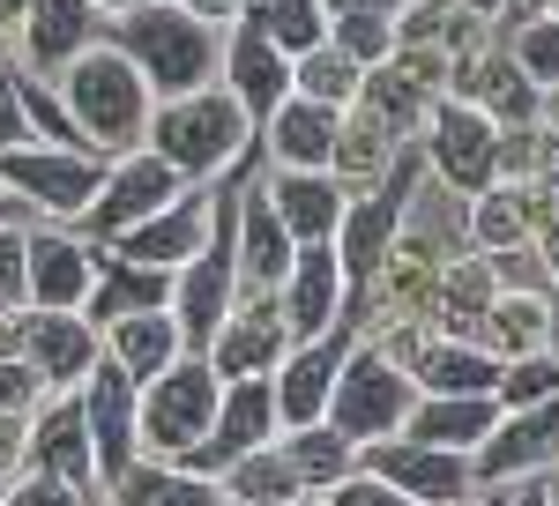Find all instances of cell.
<instances>
[{
	"mask_svg": "<svg viewBox=\"0 0 559 506\" xmlns=\"http://www.w3.org/2000/svg\"><path fill=\"white\" fill-rule=\"evenodd\" d=\"M52 89H60L68 120L83 126V149H90V157L120 165V157H134V149H150L157 89L142 83V68H134L128 52L97 45V52H83V60H75V68H68Z\"/></svg>",
	"mask_w": 559,
	"mask_h": 506,
	"instance_id": "6da1fadb",
	"label": "cell"
},
{
	"mask_svg": "<svg viewBox=\"0 0 559 506\" xmlns=\"http://www.w3.org/2000/svg\"><path fill=\"white\" fill-rule=\"evenodd\" d=\"M105 45L128 52L134 68H142V83L157 89V105L194 97V89H216L210 75H216V60H224V45H216L210 23H194L173 0H150V8H134V15H112V23H105Z\"/></svg>",
	"mask_w": 559,
	"mask_h": 506,
	"instance_id": "7a4b0ae2",
	"label": "cell"
},
{
	"mask_svg": "<svg viewBox=\"0 0 559 506\" xmlns=\"http://www.w3.org/2000/svg\"><path fill=\"white\" fill-rule=\"evenodd\" d=\"M150 149H157L187 186H202V179H216V171L247 165V149H254V120L239 112L231 89H194V97L157 105V120H150Z\"/></svg>",
	"mask_w": 559,
	"mask_h": 506,
	"instance_id": "3957f363",
	"label": "cell"
},
{
	"mask_svg": "<svg viewBox=\"0 0 559 506\" xmlns=\"http://www.w3.org/2000/svg\"><path fill=\"white\" fill-rule=\"evenodd\" d=\"M216 410H224L216 365L210 358H179L165 380L142 387V455H150V462H187L216 432Z\"/></svg>",
	"mask_w": 559,
	"mask_h": 506,
	"instance_id": "277c9868",
	"label": "cell"
},
{
	"mask_svg": "<svg viewBox=\"0 0 559 506\" xmlns=\"http://www.w3.org/2000/svg\"><path fill=\"white\" fill-rule=\"evenodd\" d=\"M411 410H418V380L403 373L388 350H350L344 380H336V402H329V424L350 447H381L388 432L411 424Z\"/></svg>",
	"mask_w": 559,
	"mask_h": 506,
	"instance_id": "5b68a950",
	"label": "cell"
},
{
	"mask_svg": "<svg viewBox=\"0 0 559 506\" xmlns=\"http://www.w3.org/2000/svg\"><path fill=\"white\" fill-rule=\"evenodd\" d=\"M105 157H90V149H8L0 157V186L23 202L31 216H68V224H83L97 209V194H105Z\"/></svg>",
	"mask_w": 559,
	"mask_h": 506,
	"instance_id": "8992f818",
	"label": "cell"
},
{
	"mask_svg": "<svg viewBox=\"0 0 559 506\" xmlns=\"http://www.w3.org/2000/svg\"><path fill=\"white\" fill-rule=\"evenodd\" d=\"M179 194H187V179H179L157 149H134L120 165L105 171V194H97V209L83 216V239L90 246H120L128 231H142L157 209H173Z\"/></svg>",
	"mask_w": 559,
	"mask_h": 506,
	"instance_id": "52a82bcc",
	"label": "cell"
},
{
	"mask_svg": "<svg viewBox=\"0 0 559 506\" xmlns=\"http://www.w3.org/2000/svg\"><path fill=\"white\" fill-rule=\"evenodd\" d=\"M366 477L395 484L411 506H471L477 499V462L471 455H448V447H418V439H381V447H358Z\"/></svg>",
	"mask_w": 559,
	"mask_h": 506,
	"instance_id": "ba28073f",
	"label": "cell"
},
{
	"mask_svg": "<svg viewBox=\"0 0 559 506\" xmlns=\"http://www.w3.org/2000/svg\"><path fill=\"white\" fill-rule=\"evenodd\" d=\"M276 380H231L224 387V410H216V432L187 455L179 469H194V477H231V469L247 462V455H261V447H276Z\"/></svg>",
	"mask_w": 559,
	"mask_h": 506,
	"instance_id": "9c48e42d",
	"label": "cell"
},
{
	"mask_svg": "<svg viewBox=\"0 0 559 506\" xmlns=\"http://www.w3.org/2000/svg\"><path fill=\"white\" fill-rule=\"evenodd\" d=\"M83 418H90V439H97V484H128L142 469V387H134L112 358L90 373L83 387Z\"/></svg>",
	"mask_w": 559,
	"mask_h": 506,
	"instance_id": "30bf717a",
	"label": "cell"
},
{
	"mask_svg": "<svg viewBox=\"0 0 559 506\" xmlns=\"http://www.w3.org/2000/svg\"><path fill=\"white\" fill-rule=\"evenodd\" d=\"M210 231H216V186H187L173 209H157L142 231H128L112 253H120V261H134V268L179 276L187 261H202V253H210Z\"/></svg>",
	"mask_w": 559,
	"mask_h": 506,
	"instance_id": "8fae6325",
	"label": "cell"
},
{
	"mask_svg": "<svg viewBox=\"0 0 559 506\" xmlns=\"http://www.w3.org/2000/svg\"><path fill=\"white\" fill-rule=\"evenodd\" d=\"M344 253L336 246H299V261H292V276H284V291H276V305H284V328H292V350L299 342H329L336 328H350L344 321Z\"/></svg>",
	"mask_w": 559,
	"mask_h": 506,
	"instance_id": "7c38bea8",
	"label": "cell"
},
{
	"mask_svg": "<svg viewBox=\"0 0 559 506\" xmlns=\"http://www.w3.org/2000/svg\"><path fill=\"white\" fill-rule=\"evenodd\" d=\"M224 89L239 97V112L254 126H269L299 97V60H284L254 23H231V38H224Z\"/></svg>",
	"mask_w": 559,
	"mask_h": 506,
	"instance_id": "4fadbf2b",
	"label": "cell"
},
{
	"mask_svg": "<svg viewBox=\"0 0 559 506\" xmlns=\"http://www.w3.org/2000/svg\"><path fill=\"white\" fill-rule=\"evenodd\" d=\"M284 358H292V328H284V305H276V298H247V305L224 321V336L210 342V365H216L224 387H231V380H276Z\"/></svg>",
	"mask_w": 559,
	"mask_h": 506,
	"instance_id": "5bb4252c",
	"label": "cell"
},
{
	"mask_svg": "<svg viewBox=\"0 0 559 506\" xmlns=\"http://www.w3.org/2000/svg\"><path fill=\"white\" fill-rule=\"evenodd\" d=\"M97 261L83 231H31V313H83L97 291Z\"/></svg>",
	"mask_w": 559,
	"mask_h": 506,
	"instance_id": "9a60e30c",
	"label": "cell"
},
{
	"mask_svg": "<svg viewBox=\"0 0 559 506\" xmlns=\"http://www.w3.org/2000/svg\"><path fill=\"white\" fill-rule=\"evenodd\" d=\"M350 365V328H336L329 342H299L276 373V418L284 432H306V424H329V402H336V380Z\"/></svg>",
	"mask_w": 559,
	"mask_h": 506,
	"instance_id": "2e32d148",
	"label": "cell"
},
{
	"mask_svg": "<svg viewBox=\"0 0 559 506\" xmlns=\"http://www.w3.org/2000/svg\"><path fill=\"white\" fill-rule=\"evenodd\" d=\"M537 469H559V395L537 410H508L500 432L477 447V484H522Z\"/></svg>",
	"mask_w": 559,
	"mask_h": 506,
	"instance_id": "e0dca14e",
	"label": "cell"
},
{
	"mask_svg": "<svg viewBox=\"0 0 559 506\" xmlns=\"http://www.w3.org/2000/svg\"><path fill=\"white\" fill-rule=\"evenodd\" d=\"M31 373L45 380V395H83L90 373L105 365V336L83 313H31Z\"/></svg>",
	"mask_w": 559,
	"mask_h": 506,
	"instance_id": "ac0fdd59",
	"label": "cell"
},
{
	"mask_svg": "<svg viewBox=\"0 0 559 506\" xmlns=\"http://www.w3.org/2000/svg\"><path fill=\"white\" fill-rule=\"evenodd\" d=\"M426 149H432V165L448 171L455 186H471V194H485L492 171H500V134H492V120L477 112L471 97L440 105V112L426 120Z\"/></svg>",
	"mask_w": 559,
	"mask_h": 506,
	"instance_id": "d6986e66",
	"label": "cell"
},
{
	"mask_svg": "<svg viewBox=\"0 0 559 506\" xmlns=\"http://www.w3.org/2000/svg\"><path fill=\"white\" fill-rule=\"evenodd\" d=\"M403 209H411V157H403V165L381 179V194L350 202V216H344V239H336V253H344L350 291H358V284H373V268L388 261V239L403 231Z\"/></svg>",
	"mask_w": 559,
	"mask_h": 506,
	"instance_id": "ffe728a7",
	"label": "cell"
},
{
	"mask_svg": "<svg viewBox=\"0 0 559 506\" xmlns=\"http://www.w3.org/2000/svg\"><path fill=\"white\" fill-rule=\"evenodd\" d=\"M15 38H23V68H31V75H68L83 52L105 45V15H97L90 0H38Z\"/></svg>",
	"mask_w": 559,
	"mask_h": 506,
	"instance_id": "44dd1931",
	"label": "cell"
},
{
	"mask_svg": "<svg viewBox=\"0 0 559 506\" xmlns=\"http://www.w3.org/2000/svg\"><path fill=\"white\" fill-rule=\"evenodd\" d=\"M269 202L299 246H336L350 216V186L336 171H269Z\"/></svg>",
	"mask_w": 559,
	"mask_h": 506,
	"instance_id": "7402d4cb",
	"label": "cell"
},
{
	"mask_svg": "<svg viewBox=\"0 0 559 506\" xmlns=\"http://www.w3.org/2000/svg\"><path fill=\"white\" fill-rule=\"evenodd\" d=\"M23 469H45V477H60V484L97 492V439H90L83 395H52L38 418H31V462Z\"/></svg>",
	"mask_w": 559,
	"mask_h": 506,
	"instance_id": "603a6c76",
	"label": "cell"
},
{
	"mask_svg": "<svg viewBox=\"0 0 559 506\" xmlns=\"http://www.w3.org/2000/svg\"><path fill=\"white\" fill-rule=\"evenodd\" d=\"M292 261H299V239L284 231L269 186H247L239 194V284H247V298H276Z\"/></svg>",
	"mask_w": 559,
	"mask_h": 506,
	"instance_id": "cb8c5ba5",
	"label": "cell"
},
{
	"mask_svg": "<svg viewBox=\"0 0 559 506\" xmlns=\"http://www.w3.org/2000/svg\"><path fill=\"white\" fill-rule=\"evenodd\" d=\"M261 149L276 171H336L344 157V112L313 105V97H292L276 120L261 126Z\"/></svg>",
	"mask_w": 559,
	"mask_h": 506,
	"instance_id": "d4e9b609",
	"label": "cell"
},
{
	"mask_svg": "<svg viewBox=\"0 0 559 506\" xmlns=\"http://www.w3.org/2000/svg\"><path fill=\"white\" fill-rule=\"evenodd\" d=\"M500 395H418V410L403 424V439H418V447H448V455H471L500 432Z\"/></svg>",
	"mask_w": 559,
	"mask_h": 506,
	"instance_id": "484cf974",
	"label": "cell"
},
{
	"mask_svg": "<svg viewBox=\"0 0 559 506\" xmlns=\"http://www.w3.org/2000/svg\"><path fill=\"white\" fill-rule=\"evenodd\" d=\"M134 313H173V276L134 268V261H120V253L105 246V261H97V291H90L83 321L105 336V328H120V321H134Z\"/></svg>",
	"mask_w": 559,
	"mask_h": 506,
	"instance_id": "4316f807",
	"label": "cell"
},
{
	"mask_svg": "<svg viewBox=\"0 0 559 506\" xmlns=\"http://www.w3.org/2000/svg\"><path fill=\"white\" fill-rule=\"evenodd\" d=\"M105 358H112L134 387H150V380H165L179 358H194V350H187L173 313H134V321H120V328H105Z\"/></svg>",
	"mask_w": 559,
	"mask_h": 506,
	"instance_id": "83f0119b",
	"label": "cell"
},
{
	"mask_svg": "<svg viewBox=\"0 0 559 506\" xmlns=\"http://www.w3.org/2000/svg\"><path fill=\"white\" fill-rule=\"evenodd\" d=\"M500 358L477 342H418L411 350V380L418 395H500Z\"/></svg>",
	"mask_w": 559,
	"mask_h": 506,
	"instance_id": "f1b7e54d",
	"label": "cell"
},
{
	"mask_svg": "<svg viewBox=\"0 0 559 506\" xmlns=\"http://www.w3.org/2000/svg\"><path fill=\"white\" fill-rule=\"evenodd\" d=\"M485 342H492L500 365H515V358H545V342H552V305H545V298L500 291V298H492V313H485Z\"/></svg>",
	"mask_w": 559,
	"mask_h": 506,
	"instance_id": "f546056e",
	"label": "cell"
},
{
	"mask_svg": "<svg viewBox=\"0 0 559 506\" xmlns=\"http://www.w3.org/2000/svg\"><path fill=\"white\" fill-rule=\"evenodd\" d=\"M284 455H292V469H299L306 492H336V484H350V477H358V447H350L336 424L284 432Z\"/></svg>",
	"mask_w": 559,
	"mask_h": 506,
	"instance_id": "4dcf8cb0",
	"label": "cell"
},
{
	"mask_svg": "<svg viewBox=\"0 0 559 506\" xmlns=\"http://www.w3.org/2000/svg\"><path fill=\"white\" fill-rule=\"evenodd\" d=\"M247 23H254V31L276 45L284 60H306V52H321V45H329V31H336L321 0H261V8H247Z\"/></svg>",
	"mask_w": 559,
	"mask_h": 506,
	"instance_id": "1f68e13d",
	"label": "cell"
},
{
	"mask_svg": "<svg viewBox=\"0 0 559 506\" xmlns=\"http://www.w3.org/2000/svg\"><path fill=\"white\" fill-rule=\"evenodd\" d=\"M224 499L231 506H306V484H299V469H292V455H284V439L231 469L224 477Z\"/></svg>",
	"mask_w": 559,
	"mask_h": 506,
	"instance_id": "d6a6232c",
	"label": "cell"
},
{
	"mask_svg": "<svg viewBox=\"0 0 559 506\" xmlns=\"http://www.w3.org/2000/svg\"><path fill=\"white\" fill-rule=\"evenodd\" d=\"M112 506H231V499H224L216 477H194V469H179V462H142L120 484Z\"/></svg>",
	"mask_w": 559,
	"mask_h": 506,
	"instance_id": "836d02e7",
	"label": "cell"
},
{
	"mask_svg": "<svg viewBox=\"0 0 559 506\" xmlns=\"http://www.w3.org/2000/svg\"><path fill=\"white\" fill-rule=\"evenodd\" d=\"M299 97L329 105V112H350V105L366 97V68H358L350 52H336V45H321V52L299 60Z\"/></svg>",
	"mask_w": 559,
	"mask_h": 506,
	"instance_id": "e575fe53",
	"label": "cell"
},
{
	"mask_svg": "<svg viewBox=\"0 0 559 506\" xmlns=\"http://www.w3.org/2000/svg\"><path fill=\"white\" fill-rule=\"evenodd\" d=\"M559 395V358H515L500 373V410H537Z\"/></svg>",
	"mask_w": 559,
	"mask_h": 506,
	"instance_id": "d590c367",
	"label": "cell"
},
{
	"mask_svg": "<svg viewBox=\"0 0 559 506\" xmlns=\"http://www.w3.org/2000/svg\"><path fill=\"white\" fill-rule=\"evenodd\" d=\"M329 45L350 52L358 68H388V52H395V23H388V15H350V23L329 31Z\"/></svg>",
	"mask_w": 559,
	"mask_h": 506,
	"instance_id": "8d00e7d4",
	"label": "cell"
},
{
	"mask_svg": "<svg viewBox=\"0 0 559 506\" xmlns=\"http://www.w3.org/2000/svg\"><path fill=\"white\" fill-rule=\"evenodd\" d=\"M31 142H38V126L23 112V68L0 60V157H8V149H31Z\"/></svg>",
	"mask_w": 559,
	"mask_h": 506,
	"instance_id": "74e56055",
	"label": "cell"
},
{
	"mask_svg": "<svg viewBox=\"0 0 559 506\" xmlns=\"http://www.w3.org/2000/svg\"><path fill=\"white\" fill-rule=\"evenodd\" d=\"M0 305H31V231H0Z\"/></svg>",
	"mask_w": 559,
	"mask_h": 506,
	"instance_id": "f35d334b",
	"label": "cell"
},
{
	"mask_svg": "<svg viewBox=\"0 0 559 506\" xmlns=\"http://www.w3.org/2000/svg\"><path fill=\"white\" fill-rule=\"evenodd\" d=\"M8 506H97V492L60 484V477H45V469H23V477L8 484Z\"/></svg>",
	"mask_w": 559,
	"mask_h": 506,
	"instance_id": "ab89813d",
	"label": "cell"
},
{
	"mask_svg": "<svg viewBox=\"0 0 559 506\" xmlns=\"http://www.w3.org/2000/svg\"><path fill=\"white\" fill-rule=\"evenodd\" d=\"M45 402H52V395H45V380L31 373V358H8V365H0V410H8V418H38Z\"/></svg>",
	"mask_w": 559,
	"mask_h": 506,
	"instance_id": "60d3db41",
	"label": "cell"
},
{
	"mask_svg": "<svg viewBox=\"0 0 559 506\" xmlns=\"http://www.w3.org/2000/svg\"><path fill=\"white\" fill-rule=\"evenodd\" d=\"M522 224H530V209H522V194H485V209L471 216V231L485 239V246H508Z\"/></svg>",
	"mask_w": 559,
	"mask_h": 506,
	"instance_id": "b9f144b4",
	"label": "cell"
},
{
	"mask_svg": "<svg viewBox=\"0 0 559 506\" xmlns=\"http://www.w3.org/2000/svg\"><path fill=\"white\" fill-rule=\"evenodd\" d=\"M522 75H530V83H559V23L552 15L522 31Z\"/></svg>",
	"mask_w": 559,
	"mask_h": 506,
	"instance_id": "7bdbcfd3",
	"label": "cell"
},
{
	"mask_svg": "<svg viewBox=\"0 0 559 506\" xmlns=\"http://www.w3.org/2000/svg\"><path fill=\"white\" fill-rule=\"evenodd\" d=\"M321 506H411V499H403L395 484H381V477H366V469H358V477H350V484H336Z\"/></svg>",
	"mask_w": 559,
	"mask_h": 506,
	"instance_id": "ee69618b",
	"label": "cell"
},
{
	"mask_svg": "<svg viewBox=\"0 0 559 506\" xmlns=\"http://www.w3.org/2000/svg\"><path fill=\"white\" fill-rule=\"evenodd\" d=\"M23 462H31V418H8L0 410V477L23 469Z\"/></svg>",
	"mask_w": 559,
	"mask_h": 506,
	"instance_id": "f6af8a7d",
	"label": "cell"
},
{
	"mask_svg": "<svg viewBox=\"0 0 559 506\" xmlns=\"http://www.w3.org/2000/svg\"><path fill=\"white\" fill-rule=\"evenodd\" d=\"M31 350V305H0V365Z\"/></svg>",
	"mask_w": 559,
	"mask_h": 506,
	"instance_id": "bcb514c9",
	"label": "cell"
},
{
	"mask_svg": "<svg viewBox=\"0 0 559 506\" xmlns=\"http://www.w3.org/2000/svg\"><path fill=\"white\" fill-rule=\"evenodd\" d=\"M173 8H187V15H194V23H247V8H254V0H173Z\"/></svg>",
	"mask_w": 559,
	"mask_h": 506,
	"instance_id": "7dc6e473",
	"label": "cell"
},
{
	"mask_svg": "<svg viewBox=\"0 0 559 506\" xmlns=\"http://www.w3.org/2000/svg\"><path fill=\"white\" fill-rule=\"evenodd\" d=\"M485 97H492V105H500V112H530V89H515V68H492V75H485Z\"/></svg>",
	"mask_w": 559,
	"mask_h": 506,
	"instance_id": "c3c4849f",
	"label": "cell"
},
{
	"mask_svg": "<svg viewBox=\"0 0 559 506\" xmlns=\"http://www.w3.org/2000/svg\"><path fill=\"white\" fill-rule=\"evenodd\" d=\"M321 8H329V23H350V15H388V23H395L403 0H321Z\"/></svg>",
	"mask_w": 559,
	"mask_h": 506,
	"instance_id": "681fc988",
	"label": "cell"
},
{
	"mask_svg": "<svg viewBox=\"0 0 559 506\" xmlns=\"http://www.w3.org/2000/svg\"><path fill=\"white\" fill-rule=\"evenodd\" d=\"M500 506H559V499H552V484L522 477V484H508V499H500Z\"/></svg>",
	"mask_w": 559,
	"mask_h": 506,
	"instance_id": "f907efd6",
	"label": "cell"
},
{
	"mask_svg": "<svg viewBox=\"0 0 559 506\" xmlns=\"http://www.w3.org/2000/svg\"><path fill=\"white\" fill-rule=\"evenodd\" d=\"M31 8H38V0H0V31H23V23H31Z\"/></svg>",
	"mask_w": 559,
	"mask_h": 506,
	"instance_id": "816d5d0a",
	"label": "cell"
},
{
	"mask_svg": "<svg viewBox=\"0 0 559 506\" xmlns=\"http://www.w3.org/2000/svg\"><path fill=\"white\" fill-rule=\"evenodd\" d=\"M8 224H31V209H23V202H15V194L0 186V231H8Z\"/></svg>",
	"mask_w": 559,
	"mask_h": 506,
	"instance_id": "f5cc1de1",
	"label": "cell"
},
{
	"mask_svg": "<svg viewBox=\"0 0 559 506\" xmlns=\"http://www.w3.org/2000/svg\"><path fill=\"white\" fill-rule=\"evenodd\" d=\"M97 15H134V8H150V0H90Z\"/></svg>",
	"mask_w": 559,
	"mask_h": 506,
	"instance_id": "db71d44e",
	"label": "cell"
},
{
	"mask_svg": "<svg viewBox=\"0 0 559 506\" xmlns=\"http://www.w3.org/2000/svg\"><path fill=\"white\" fill-rule=\"evenodd\" d=\"M545 253H552V268H559V209H552V224H545Z\"/></svg>",
	"mask_w": 559,
	"mask_h": 506,
	"instance_id": "11a10c76",
	"label": "cell"
},
{
	"mask_svg": "<svg viewBox=\"0 0 559 506\" xmlns=\"http://www.w3.org/2000/svg\"><path fill=\"white\" fill-rule=\"evenodd\" d=\"M552 499H559V469H552Z\"/></svg>",
	"mask_w": 559,
	"mask_h": 506,
	"instance_id": "9f6ffc18",
	"label": "cell"
},
{
	"mask_svg": "<svg viewBox=\"0 0 559 506\" xmlns=\"http://www.w3.org/2000/svg\"><path fill=\"white\" fill-rule=\"evenodd\" d=\"M477 506H500V499H477Z\"/></svg>",
	"mask_w": 559,
	"mask_h": 506,
	"instance_id": "6f0895ef",
	"label": "cell"
}]
</instances>
